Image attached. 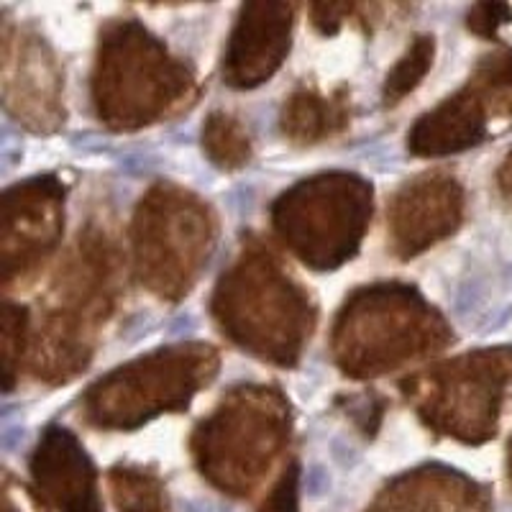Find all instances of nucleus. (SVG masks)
Listing matches in <instances>:
<instances>
[{
    "label": "nucleus",
    "mask_w": 512,
    "mask_h": 512,
    "mask_svg": "<svg viewBox=\"0 0 512 512\" xmlns=\"http://www.w3.org/2000/svg\"><path fill=\"white\" fill-rule=\"evenodd\" d=\"M262 512H295V500H292V489H282L280 495L274 497L272 505L264 507Z\"/></svg>",
    "instance_id": "f257e3e1"
}]
</instances>
